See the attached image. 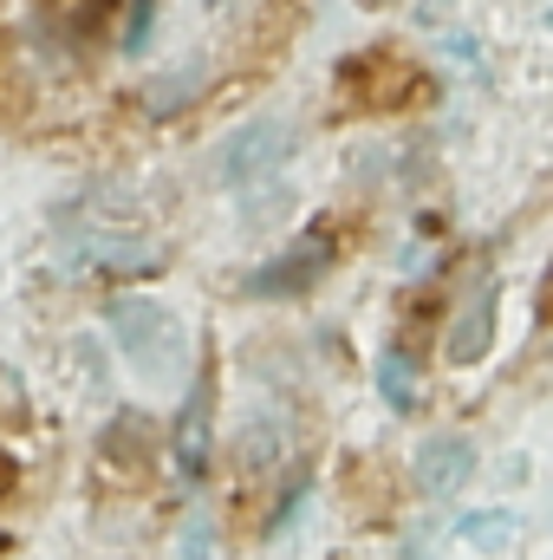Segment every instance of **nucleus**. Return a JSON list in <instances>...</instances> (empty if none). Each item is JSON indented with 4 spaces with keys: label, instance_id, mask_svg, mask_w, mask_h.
Instances as JSON below:
<instances>
[{
    "label": "nucleus",
    "instance_id": "nucleus-2",
    "mask_svg": "<svg viewBox=\"0 0 553 560\" xmlns=\"http://www.w3.org/2000/svg\"><path fill=\"white\" fill-rule=\"evenodd\" d=\"M286 156H293V125L286 118H248L242 131H228V138L215 143V183L222 189L268 183Z\"/></svg>",
    "mask_w": 553,
    "mask_h": 560
},
{
    "label": "nucleus",
    "instance_id": "nucleus-5",
    "mask_svg": "<svg viewBox=\"0 0 553 560\" xmlns=\"http://www.w3.org/2000/svg\"><path fill=\"white\" fill-rule=\"evenodd\" d=\"M469 469H475V443H469L462 430L423 436V450H416V489H423V495H456V489L469 482Z\"/></svg>",
    "mask_w": 553,
    "mask_h": 560
},
{
    "label": "nucleus",
    "instance_id": "nucleus-3",
    "mask_svg": "<svg viewBox=\"0 0 553 560\" xmlns=\"http://www.w3.org/2000/svg\"><path fill=\"white\" fill-rule=\"evenodd\" d=\"M339 85H345V98H352V105L385 112V105H411L423 79H416V66H404L398 52H358V59H345V66H339Z\"/></svg>",
    "mask_w": 553,
    "mask_h": 560
},
{
    "label": "nucleus",
    "instance_id": "nucleus-10",
    "mask_svg": "<svg viewBox=\"0 0 553 560\" xmlns=\"http://www.w3.org/2000/svg\"><path fill=\"white\" fill-rule=\"evenodd\" d=\"M469 548H482V555H502L508 541H515V515L508 509H482V515H462V528H456Z\"/></svg>",
    "mask_w": 553,
    "mask_h": 560
},
{
    "label": "nucleus",
    "instance_id": "nucleus-13",
    "mask_svg": "<svg viewBox=\"0 0 553 560\" xmlns=\"http://www.w3.org/2000/svg\"><path fill=\"white\" fill-rule=\"evenodd\" d=\"M534 319H541V326H553V268L541 275V293H534Z\"/></svg>",
    "mask_w": 553,
    "mask_h": 560
},
{
    "label": "nucleus",
    "instance_id": "nucleus-1",
    "mask_svg": "<svg viewBox=\"0 0 553 560\" xmlns=\"http://www.w3.org/2000/svg\"><path fill=\"white\" fill-rule=\"evenodd\" d=\"M105 326H111V346L138 365L143 378H163V372H176V365L189 359L183 319H176L169 306H156V300H138V293L111 300V306H105Z\"/></svg>",
    "mask_w": 553,
    "mask_h": 560
},
{
    "label": "nucleus",
    "instance_id": "nucleus-11",
    "mask_svg": "<svg viewBox=\"0 0 553 560\" xmlns=\"http://www.w3.org/2000/svg\"><path fill=\"white\" fill-rule=\"evenodd\" d=\"M118 52H143L150 46V26H156V0H118Z\"/></svg>",
    "mask_w": 553,
    "mask_h": 560
},
{
    "label": "nucleus",
    "instance_id": "nucleus-6",
    "mask_svg": "<svg viewBox=\"0 0 553 560\" xmlns=\"http://www.w3.org/2000/svg\"><path fill=\"white\" fill-rule=\"evenodd\" d=\"M495 306H502V287L489 280V287L456 313V326H449V339H443V359H449V365H482V359H489V346H495Z\"/></svg>",
    "mask_w": 553,
    "mask_h": 560
},
{
    "label": "nucleus",
    "instance_id": "nucleus-8",
    "mask_svg": "<svg viewBox=\"0 0 553 560\" xmlns=\"http://www.w3.org/2000/svg\"><path fill=\"white\" fill-rule=\"evenodd\" d=\"M202 85H209V72L189 59V66H176L169 79H150V92H143V112H150V118H176V112H189V105L202 98Z\"/></svg>",
    "mask_w": 553,
    "mask_h": 560
},
{
    "label": "nucleus",
    "instance_id": "nucleus-4",
    "mask_svg": "<svg viewBox=\"0 0 553 560\" xmlns=\"http://www.w3.org/2000/svg\"><path fill=\"white\" fill-rule=\"evenodd\" d=\"M332 268V235H299L293 248H280L268 268H255V280H248V293H261V300H293V293H306L313 280Z\"/></svg>",
    "mask_w": 553,
    "mask_h": 560
},
{
    "label": "nucleus",
    "instance_id": "nucleus-9",
    "mask_svg": "<svg viewBox=\"0 0 553 560\" xmlns=\"http://www.w3.org/2000/svg\"><path fill=\"white\" fill-rule=\"evenodd\" d=\"M378 392H385V405L391 411H416V365H411V352H385L378 359Z\"/></svg>",
    "mask_w": 553,
    "mask_h": 560
},
{
    "label": "nucleus",
    "instance_id": "nucleus-7",
    "mask_svg": "<svg viewBox=\"0 0 553 560\" xmlns=\"http://www.w3.org/2000/svg\"><path fill=\"white\" fill-rule=\"evenodd\" d=\"M169 456H176V476L196 482L209 469V378L189 385L183 411H176V436H169Z\"/></svg>",
    "mask_w": 553,
    "mask_h": 560
},
{
    "label": "nucleus",
    "instance_id": "nucleus-12",
    "mask_svg": "<svg viewBox=\"0 0 553 560\" xmlns=\"http://www.w3.org/2000/svg\"><path fill=\"white\" fill-rule=\"evenodd\" d=\"M143 443H150V423H143L138 411H125V418L105 430V456H125V463H138Z\"/></svg>",
    "mask_w": 553,
    "mask_h": 560
}]
</instances>
